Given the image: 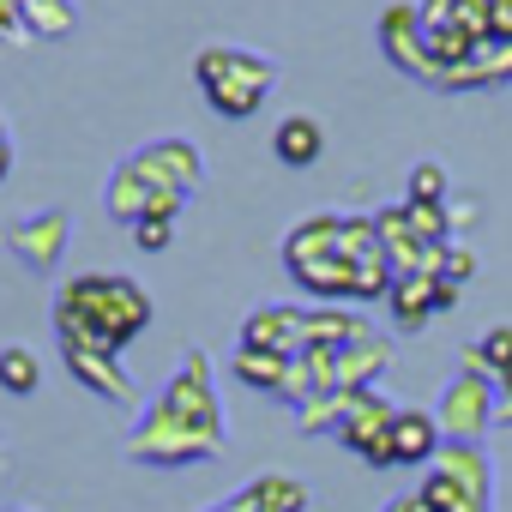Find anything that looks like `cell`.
<instances>
[{"mask_svg":"<svg viewBox=\"0 0 512 512\" xmlns=\"http://www.w3.org/2000/svg\"><path fill=\"white\" fill-rule=\"evenodd\" d=\"M494 386H500V398H506V404H512V362H506V368H500V374H494Z\"/></svg>","mask_w":512,"mask_h":512,"instance_id":"obj_32","label":"cell"},{"mask_svg":"<svg viewBox=\"0 0 512 512\" xmlns=\"http://www.w3.org/2000/svg\"><path fill=\"white\" fill-rule=\"evenodd\" d=\"M7 169H13V139H7V121H0V181H7Z\"/></svg>","mask_w":512,"mask_h":512,"instance_id":"obj_31","label":"cell"},{"mask_svg":"<svg viewBox=\"0 0 512 512\" xmlns=\"http://www.w3.org/2000/svg\"><path fill=\"white\" fill-rule=\"evenodd\" d=\"M151 416H169V422H187L199 434H217L223 440V404H217V386H211V356L205 350H187L181 368L163 380V392L151 398Z\"/></svg>","mask_w":512,"mask_h":512,"instance_id":"obj_4","label":"cell"},{"mask_svg":"<svg viewBox=\"0 0 512 512\" xmlns=\"http://www.w3.org/2000/svg\"><path fill=\"white\" fill-rule=\"evenodd\" d=\"M73 0H25V31L31 37H67L73 31Z\"/></svg>","mask_w":512,"mask_h":512,"instance_id":"obj_24","label":"cell"},{"mask_svg":"<svg viewBox=\"0 0 512 512\" xmlns=\"http://www.w3.org/2000/svg\"><path fill=\"white\" fill-rule=\"evenodd\" d=\"M37 380H43V362H37L25 344H7V350H0V386H7L13 398L37 392Z\"/></svg>","mask_w":512,"mask_h":512,"instance_id":"obj_23","label":"cell"},{"mask_svg":"<svg viewBox=\"0 0 512 512\" xmlns=\"http://www.w3.org/2000/svg\"><path fill=\"white\" fill-rule=\"evenodd\" d=\"M440 278H446V284H458V290L476 278V253H470L464 241H452V247H446V260H440Z\"/></svg>","mask_w":512,"mask_h":512,"instance_id":"obj_28","label":"cell"},{"mask_svg":"<svg viewBox=\"0 0 512 512\" xmlns=\"http://www.w3.org/2000/svg\"><path fill=\"white\" fill-rule=\"evenodd\" d=\"M272 151H278V163L308 169V163H320V151H326V127H320L314 115H284L278 133H272Z\"/></svg>","mask_w":512,"mask_h":512,"instance_id":"obj_19","label":"cell"},{"mask_svg":"<svg viewBox=\"0 0 512 512\" xmlns=\"http://www.w3.org/2000/svg\"><path fill=\"white\" fill-rule=\"evenodd\" d=\"M205 512H235V506H229V500H217V506H205Z\"/></svg>","mask_w":512,"mask_h":512,"instance_id":"obj_33","label":"cell"},{"mask_svg":"<svg viewBox=\"0 0 512 512\" xmlns=\"http://www.w3.org/2000/svg\"><path fill=\"white\" fill-rule=\"evenodd\" d=\"M488 37L512 43V0H488Z\"/></svg>","mask_w":512,"mask_h":512,"instance_id":"obj_29","label":"cell"},{"mask_svg":"<svg viewBox=\"0 0 512 512\" xmlns=\"http://www.w3.org/2000/svg\"><path fill=\"white\" fill-rule=\"evenodd\" d=\"M440 446H446V434H440V416L434 410H398L392 416V464H434L440 458Z\"/></svg>","mask_w":512,"mask_h":512,"instance_id":"obj_14","label":"cell"},{"mask_svg":"<svg viewBox=\"0 0 512 512\" xmlns=\"http://www.w3.org/2000/svg\"><path fill=\"white\" fill-rule=\"evenodd\" d=\"M374 326L350 308H308V350H350L356 338H368Z\"/></svg>","mask_w":512,"mask_h":512,"instance_id":"obj_21","label":"cell"},{"mask_svg":"<svg viewBox=\"0 0 512 512\" xmlns=\"http://www.w3.org/2000/svg\"><path fill=\"white\" fill-rule=\"evenodd\" d=\"M392 404L380 398V392H350V410H344V422H338V446L344 452H356L368 470H392Z\"/></svg>","mask_w":512,"mask_h":512,"instance_id":"obj_7","label":"cell"},{"mask_svg":"<svg viewBox=\"0 0 512 512\" xmlns=\"http://www.w3.org/2000/svg\"><path fill=\"white\" fill-rule=\"evenodd\" d=\"M422 500L434 512H494V458L482 446L446 440L422 476Z\"/></svg>","mask_w":512,"mask_h":512,"instance_id":"obj_3","label":"cell"},{"mask_svg":"<svg viewBox=\"0 0 512 512\" xmlns=\"http://www.w3.org/2000/svg\"><path fill=\"white\" fill-rule=\"evenodd\" d=\"M404 199H410V205H452V181H446V169H440V163H416Z\"/></svg>","mask_w":512,"mask_h":512,"instance_id":"obj_25","label":"cell"},{"mask_svg":"<svg viewBox=\"0 0 512 512\" xmlns=\"http://www.w3.org/2000/svg\"><path fill=\"white\" fill-rule=\"evenodd\" d=\"M380 49H386V61H392L398 73H410V79H422V85L440 79L434 61H428V49H422V13L410 7V0H392V7L380 13Z\"/></svg>","mask_w":512,"mask_h":512,"instance_id":"obj_10","label":"cell"},{"mask_svg":"<svg viewBox=\"0 0 512 512\" xmlns=\"http://www.w3.org/2000/svg\"><path fill=\"white\" fill-rule=\"evenodd\" d=\"M500 422H512V404H506V410H500Z\"/></svg>","mask_w":512,"mask_h":512,"instance_id":"obj_34","label":"cell"},{"mask_svg":"<svg viewBox=\"0 0 512 512\" xmlns=\"http://www.w3.org/2000/svg\"><path fill=\"white\" fill-rule=\"evenodd\" d=\"M392 326L398 332H422L434 314H440V278L434 272H416V278H392Z\"/></svg>","mask_w":512,"mask_h":512,"instance_id":"obj_16","label":"cell"},{"mask_svg":"<svg viewBox=\"0 0 512 512\" xmlns=\"http://www.w3.org/2000/svg\"><path fill=\"white\" fill-rule=\"evenodd\" d=\"M193 79L205 91V103L229 121H247L278 85V61H266L260 49H241V43H211L193 55Z\"/></svg>","mask_w":512,"mask_h":512,"instance_id":"obj_2","label":"cell"},{"mask_svg":"<svg viewBox=\"0 0 512 512\" xmlns=\"http://www.w3.org/2000/svg\"><path fill=\"white\" fill-rule=\"evenodd\" d=\"M175 223H181V217H157V211H151V217L133 223V241H139L145 253H163V247L175 241Z\"/></svg>","mask_w":512,"mask_h":512,"instance_id":"obj_27","label":"cell"},{"mask_svg":"<svg viewBox=\"0 0 512 512\" xmlns=\"http://www.w3.org/2000/svg\"><path fill=\"white\" fill-rule=\"evenodd\" d=\"M235 512H308V482L284 476V470H266V476H253L247 488L229 494Z\"/></svg>","mask_w":512,"mask_h":512,"instance_id":"obj_15","label":"cell"},{"mask_svg":"<svg viewBox=\"0 0 512 512\" xmlns=\"http://www.w3.org/2000/svg\"><path fill=\"white\" fill-rule=\"evenodd\" d=\"M241 344L247 350H272V356H302L308 350V308L290 302H266L241 320Z\"/></svg>","mask_w":512,"mask_h":512,"instance_id":"obj_11","label":"cell"},{"mask_svg":"<svg viewBox=\"0 0 512 512\" xmlns=\"http://www.w3.org/2000/svg\"><path fill=\"white\" fill-rule=\"evenodd\" d=\"M151 199H157V187H151V181H145L133 163H115V169H109V187H103V211H109L115 223H127V229H133V223L151 211Z\"/></svg>","mask_w":512,"mask_h":512,"instance_id":"obj_18","label":"cell"},{"mask_svg":"<svg viewBox=\"0 0 512 512\" xmlns=\"http://www.w3.org/2000/svg\"><path fill=\"white\" fill-rule=\"evenodd\" d=\"M127 163H133L157 193H199V181H205V157H199L193 139H151V145H139Z\"/></svg>","mask_w":512,"mask_h":512,"instance_id":"obj_9","label":"cell"},{"mask_svg":"<svg viewBox=\"0 0 512 512\" xmlns=\"http://www.w3.org/2000/svg\"><path fill=\"white\" fill-rule=\"evenodd\" d=\"M344 410H350V392H326V398L302 404V410H296V422H302V434H338Z\"/></svg>","mask_w":512,"mask_h":512,"instance_id":"obj_26","label":"cell"},{"mask_svg":"<svg viewBox=\"0 0 512 512\" xmlns=\"http://www.w3.org/2000/svg\"><path fill=\"white\" fill-rule=\"evenodd\" d=\"M61 356H67L73 380H79V386H91L103 404H139L133 374L121 368V356H97V350H61Z\"/></svg>","mask_w":512,"mask_h":512,"instance_id":"obj_13","label":"cell"},{"mask_svg":"<svg viewBox=\"0 0 512 512\" xmlns=\"http://www.w3.org/2000/svg\"><path fill=\"white\" fill-rule=\"evenodd\" d=\"M223 452V440L217 434H199V428H187V422H169V416H139V428L127 434V458L133 464H151V470H181V464H205V458H217Z\"/></svg>","mask_w":512,"mask_h":512,"instance_id":"obj_5","label":"cell"},{"mask_svg":"<svg viewBox=\"0 0 512 512\" xmlns=\"http://www.w3.org/2000/svg\"><path fill=\"white\" fill-rule=\"evenodd\" d=\"M440 434L446 440H464V446H482V434L494 428V416H500V386L488 380V374H470V368H458V380L440 392Z\"/></svg>","mask_w":512,"mask_h":512,"instance_id":"obj_6","label":"cell"},{"mask_svg":"<svg viewBox=\"0 0 512 512\" xmlns=\"http://www.w3.org/2000/svg\"><path fill=\"white\" fill-rule=\"evenodd\" d=\"M386 512H434V506H428V500H422V488H416V494H398Z\"/></svg>","mask_w":512,"mask_h":512,"instance_id":"obj_30","label":"cell"},{"mask_svg":"<svg viewBox=\"0 0 512 512\" xmlns=\"http://www.w3.org/2000/svg\"><path fill=\"white\" fill-rule=\"evenodd\" d=\"M506 362H512V326H488V332L464 350V368H470V374H488V380H494Z\"/></svg>","mask_w":512,"mask_h":512,"instance_id":"obj_22","label":"cell"},{"mask_svg":"<svg viewBox=\"0 0 512 512\" xmlns=\"http://www.w3.org/2000/svg\"><path fill=\"white\" fill-rule=\"evenodd\" d=\"M488 85H512V43H482L464 67L440 79V91H488Z\"/></svg>","mask_w":512,"mask_h":512,"instance_id":"obj_17","label":"cell"},{"mask_svg":"<svg viewBox=\"0 0 512 512\" xmlns=\"http://www.w3.org/2000/svg\"><path fill=\"white\" fill-rule=\"evenodd\" d=\"M145 326H151V296H145L139 278L85 272V278L61 284V296H55V338H61V350L121 356Z\"/></svg>","mask_w":512,"mask_h":512,"instance_id":"obj_1","label":"cell"},{"mask_svg":"<svg viewBox=\"0 0 512 512\" xmlns=\"http://www.w3.org/2000/svg\"><path fill=\"white\" fill-rule=\"evenodd\" d=\"M290 362H296V356H272V350H247V344H235V356H229V374H235L241 386H253V392H272V398H284Z\"/></svg>","mask_w":512,"mask_h":512,"instance_id":"obj_20","label":"cell"},{"mask_svg":"<svg viewBox=\"0 0 512 512\" xmlns=\"http://www.w3.org/2000/svg\"><path fill=\"white\" fill-rule=\"evenodd\" d=\"M67 235H73V217H67L61 205H49V211H31V217H13V223H7V247H13V260H19V266H31V272H55V266H61Z\"/></svg>","mask_w":512,"mask_h":512,"instance_id":"obj_8","label":"cell"},{"mask_svg":"<svg viewBox=\"0 0 512 512\" xmlns=\"http://www.w3.org/2000/svg\"><path fill=\"white\" fill-rule=\"evenodd\" d=\"M422 37H464V43H494L488 37V0H416Z\"/></svg>","mask_w":512,"mask_h":512,"instance_id":"obj_12","label":"cell"}]
</instances>
